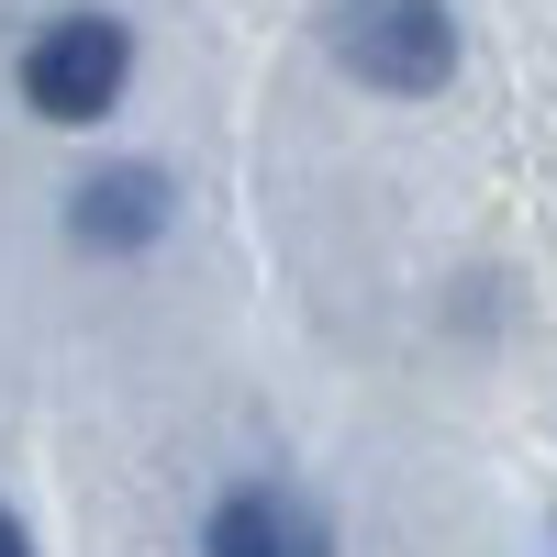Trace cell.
Wrapping results in <instances>:
<instances>
[{
  "label": "cell",
  "instance_id": "obj_1",
  "mask_svg": "<svg viewBox=\"0 0 557 557\" xmlns=\"http://www.w3.org/2000/svg\"><path fill=\"white\" fill-rule=\"evenodd\" d=\"M323 45H335L346 78L401 89V101L457 78V12L446 0H323Z\"/></svg>",
  "mask_w": 557,
  "mask_h": 557
},
{
  "label": "cell",
  "instance_id": "obj_2",
  "mask_svg": "<svg viewBox=\"0 0 557 557\" xmlns=\"http://www.w3.org/2000/svg\"><path fill=\"white\" fill-rule=\"evenodd\" d=\"M134 78V34L112 12H57L34 45H23V101L45 123H101Z\"/></svg>",
  "mask_w": 557,
  "mask_h": 557
},
{
  "label": "cell",
  "instance_id": "obj_3",
  "mask_svg": "<svg viewBox=\"0 0 557 557\" xmlns=\"http://www.w3.org/2000/svg\"><path fill=\"white\" fill-rule=\"evenodd\" d=\"M67 235L101 246V257L157 246V235H168V178H157V168H101V178H78V190H67Z\"/></svg>",
  "mask_w": 557,
  "mask_h": 557
},
{
  "label": "cell",
  "instance_id": "obj_4",
  "mask_svg": "<svg viewBox=\"0 0 557 557\" xmlns=\"http://www.w3.org/2000/svg\"><path fill=\"white\" fill-rule=\"evenodd\" d=\"M201 557H335V546H323V524L301 513L290 491H235V502L212 513Z\"/></svg>",
  "mask_w": 557,
  "mask_h": 557
},
{
  "label": "cell",
  "instance_id": "obj_5",
  "mask_svg": "<svg viewBox=\"0 0 557 557\" xmlns=\"http://www.w3.org/2000/svg\"><path fill=\"white\" fill-rule=\"evenodd\" d=\"M0 557H34V546H23V524H12V513H0Z\"/></svg>",
  "mask_w": 557,
  "mask_h": 557
}]
</instances>
